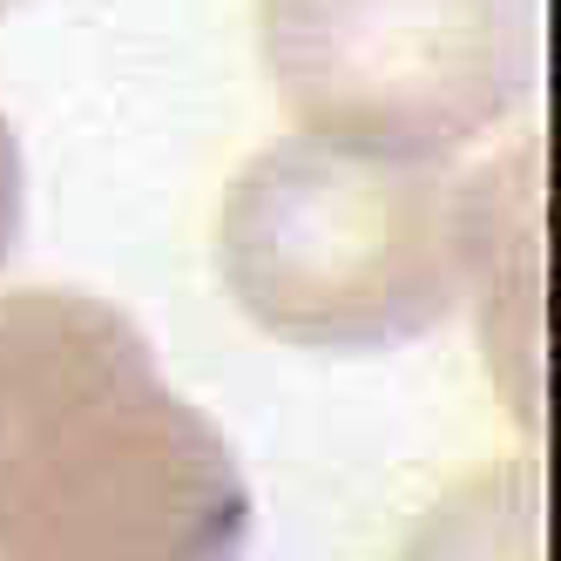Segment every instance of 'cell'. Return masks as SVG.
I'll return each instance as SVG.
<instances>
[{
	"label": "cell",
	"mask_w": 561,
	"mask_h": 561,
	"mask_svg": "<svg viewBox=\"0 0 561 561\" xmlns=\"http://www.w3.org/2000/svg\"><path fill=\"white\" fill-rule=\"evenodd\" d=\"M298 136L454 163L535 89V0H257Z\"/></svg>",
	"instance_id": "cell-3"
},
{
	"label": "cell",
	"mask_w": 561,
	"mask_h": 561,
	"mask_svg": "<svg viewBox=\"0 0 561 561\" xmlns=\"http://www.w3.org/2000/svg\"><path fill=\"white\" fill-rule=\"evenodd\" d=\"M407 561H541V514L535 488L514 467L467 488L413 535Z\"/></svg>",
	"instance_id": "cell-4"
},
{
	"label": "cell",
	"mask_w": 561,
	"mask_h": 561,
	"mask_svg": "<svg viewBox=\"0 0 561 561\" xmlns=\"http://www.w3.org/2000/svg\"><path fill=\"white\" fill-rule=\"evenodd\" d=\"M14 8H21V0H0V21H8V14H14Z\"/></svg>",
	"instance_id": "cell-6"
},
{
	"label": "cell",
	"mask_w": 561,
	"mask_h": 561,
	"mask_svg": "<svg viewBox=\"0 0 561 561\" xmlns=\"http://www.w3.org/2000/svg\"><path fill=\"white\" fill-rule=\"evenodd\" d=\"M251 488L129 311L0 298V561H244Z\"/></svg>",
	"instance_id": "cell-1"
},
{
	"label": "cell",
	"mask_w": 561,
	"mask_h": 561,
	"mask_svg": "<svg viewBox=\"0 0 561 561\" xmlns=\"http://www.w3.org/2000/svg\"><path fill=\"white\" fill-rule=\"evenodd\" d=\"M21 204H27L21 142H14V129H8V115H0V264H8L14 244H21Z\"/></svg>",
	"instance_id": "cell-5"
},
{
	"label": "cell",
	"mask_w": 561,
	"mask_h": 561,
	"mask_svg": "<svg viewBox=\"0 0 561 561\" xmlns=\"http://www.w3.org/2000/svg\"><path fill=\"white\" fill-rule=\"evenodd\" d=\"M494 251L488 183L339 142H271L217 210L224 291L305 352H379L447 318Z\"/></svg>",
	"instance_id": "cell-2"
}]
</instances>
